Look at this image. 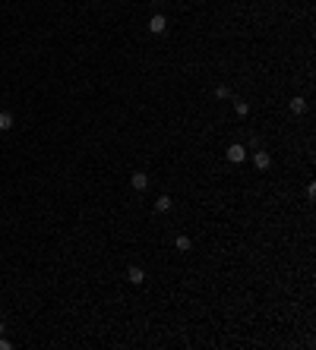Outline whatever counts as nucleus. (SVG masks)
I'll use <instances>...</instances> for the list:
<instances>
[{
  "mask_svg": "<svg viewBox=\"0 0 316 350\" xmlns=\"http://www.w3.org/2000/svg\"><path fill=\"white\" fill-rule=\"evenodd\" d=\"M247 158V145H240V142H234L231 149H228V161H234V164H240V161Z\"/></svg>",
  "mask_w": 316,
  "mask_h": 350,
  "instance_id": "obj_1",
  "label": "nucleus"
},
{
  "mask_svg": "<svg viewBox=\"0 0 316 350\" xmlns=\"http://www.w3.org/2000/svg\"><path fill=\"white\" fill-rule=\"evenodd\" d=\"M165 29H168V19L161 16V13H155V16L149 19V32H152V35H161Z\"/></svg>",
  "mask_w": 316,
  "mask_h": 350,
  "instance_id": "obj_2",
  "label": "nucleus"
},
{
  "mask_svg": "<svg viewBox=\"0 0 316 350\" xmlns=\"http://www.w3.org/2000/svg\"><path fill=\"white\" fill-rule=\"evenodd\" d=\"M253 164H256V167H259V171H269V167H272V155H269V152H263V149H259L256 155H253Z\"/></svg>",
  "mask_w": 316,
  "mask_h": 350,
  "instance_id": "obj_3",
  "label": "nucleus"
},
{
  "mask_svg": "<svg viewBox=\"0 0 316 350\" xmlns=\"http://www.w3.org/2000/svg\"><path fill=\"white\" fill-rule=\"evenodd\" d=\"M126 281H130V284H143V281H146V272H143L139 265H133L130 272H126Z\"/></svg>",
  "mask_w": 316,
  "mask_h": 350,
  "instance_id": "obj_4",
  "label": "nucleus"
},
{
  "mask_svg": "<svg viewBox=\"0 0 316 350\" xmlns=\"http://www.w3.org/2000/svg\"><path fill=\"white\" fill-rule=\"evenodd\" d=\"M130 183H133V190H146V186H149V177H146L143 171H136V174L130 177Z\"/></svg>",
  "mask_w": 316,
  "mask_h": 350,
  "instance_id": "obj_5",
  "label": "nucleus"
},
{
  "mask_svg": "<svg viewBox=\"0 0 316 350\" xmlns=\"http://www.w3.org/2000/svg\"><path fill=\"white\" fill-rule=\"evenodd\" d=\"M174 246H177L180 253H190L193 250V240L190 237H177V240H174Z\"/></svg>",
  "mask_w": 316,
  "mask_h": 350,
  "instance_id": "obj_6",
  "label": "nucleus"
},
{
  "mask_svg": "<svg viewBox=\"0 0 316 350\" xmlns=\"http://www.w3.org/2000/svg\"><path fill=\"white\" fill-rule=\"evenodd\" d=\"M288 107H291V114H304L307 111V101L304 98H291V104H288Z\"/></svg>",
  "mask_w": 316,
  "mask_h": 350,
  "instance_id": "obj_7",
  "label": "nucleus"
},
{
  "mask_svg": "<svg viewBox=\"0 0 316 350\" xmlns=\"http://www.w3.org/2000/svg\"><path fill=\"white\" fill-rule=\"evenodd\" d=\"M155 212H171V196H158L155 199Z\"/></svg>",
  "mask_w": 316,
  "mask_h": 350,
  "instance_id": "obj_8",
  "label": "nucleus"
},
{
  "mask_svg": "<svg viewBox=\"0 0 316 350\" xmlns=\"http://www.w3.org/2000/svg\"><path fill=\"white\" fill-rule=\"evenodd\" d=\"M0 130H3V133H6V130H13V114H10V111L0 114Z\"/></svg>",
  "mask_w": 316,
  "mask_h": 350,
  "instance_id": "obj_9",
  "label": "nucleus"
},
{
  "mask_svg": "<svg viewBox=\"0 0 316 350\" xmlns=\"http://www.w3.org/2000/svg\"><path fill=\"white\" fill-rule=\"evenodd\" d=\"M234 111H237L240 117H247V114H250V104H247V101H237V104H234Z\"/></svg>",
  "mask_w": 316,
  "mask_h": 350,
  "instance_id": "obj_10",
  "label": "nucleus"
},
{
  "mask_svg": "<svg viewBox=\"0 0 316 350\" xmlns=\"http://www.w3.org/2000/svg\"><path fill=\"white\" fill-rule=\"evenodd\" d=\"M215 95H218V98H228L231 92H228V85H218V89H215Z\"/></svg>",
  "mask_w": 316,
  "mask_h": 350,
  "instance_id": "obj_11",
  "label": "nucleus"
},
{
  "mask_svg": "<svg viewBox=\"0 0 316 350\" xmlns=\"http://www.w3.org/2000/svg\"><path fill=\"white\" fill-rule=\"evenodd\" d=\"M13 344H10V341H6V338H0V350H10Z\"/></svg>",
  "mask_w": 316,
  "mask_h": 350,
  "instance_id": "obj_12",
  "label": "nucleus"
},
{
  "mask_svg": "<svg viewBox=\"0 0 316 350\" xmlns=\"http://www.w3.org/2000/svg\"><path fill=\"white\" fill-rule=\"evenodd\" d=\"M0 331H3V319H0Z\"/></svg>",
  "mask_w": 316,
  "mask_h": 350,
  "instance_id": "obj_13",
  "label": "nucleus"
}]
</instances>
